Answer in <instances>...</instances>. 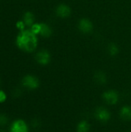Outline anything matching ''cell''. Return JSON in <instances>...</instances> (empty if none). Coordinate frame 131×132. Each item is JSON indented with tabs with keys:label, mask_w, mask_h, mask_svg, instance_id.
Returning <instances> with one entry per match:
<instances>
[{
	"label": "cell",
	"mask_w": 131,
	"mask_h": 132,
	"mask_svg": "<svg viewBox=\"0 0 131 132\" xmlns=\"http://www.w3.org/2000/svg\"><path fill=\"white\" fill-rule=\"evenodd\" d=\"M31 31L32 32H34L36 35L39 34L40 32V23H34L32 26H31Z\"/></svg>",
	"instance_id": "cell-15"
},
{
	"label": "cell",
	"mask_w": 131,
	"mask_h": 132,
	"mask_svg": "<svg viewBox=\"0 0 131 132\" xmlns=\"http://www.w3.org/2000/svg\"><path fill=\"white\" fill-rule=\"evenodd\" d=\"M6 100V94L4 91L0 90V103H3Z\"/></svg>",
	"instance_id": "cell-18"
},
{
	"label": "cell",
	"mask_w": 131,
	"mask_h": 132,
	"mask_svg": "<svg viewBox=\"0 0 131 132\" xmlns=\"http://www.w3.org/2000/svg\"><path fill=\"white\" fill-rule=\"evenodd\" d=\"M108 53L110 56H117L119 53V47L118 46L114 43H111L109 46H108Z\"/></svg>",
	"instance_id": "cell-14"
},
{
	"label": "cell",
	"mask_w": 131,
	"mask_h": 132,
	"mask_svg": "<svg viewBox=\"0 0 131 132\" xmlns=\"http://www.w3.org/2000/svg\"><path fill=\"white\" fill-rule=\"evenodd\" d=\"M120 115L122 120L129 121H131V107L130 106H124L121 108Z\"/></svg>",
	"instance_id": "cell-9"
},
{
	"label": "cell",
	"mask_w": 131,
	"mask_h": 132,
	"mask_svg": "<svg viewBox=\"0 0 131 132\" xmlns=\"http://www.w3.org/2000/svg\"><path fill=\"white\" fill-rule=\"evenodd\" d=\"M22 85L29 90H36L39 86V81L37 77L32 75H26L22 80Z\"/></svg>",
	"instance_id": "cell-2"
},
{
	"label": "cell",
	"mask_w": 131,
	"mask_h": 132,
	"mask_svg": "<svg viewBox=\"0 0 131 132\" xmlns=\"http://www.w3.org/2000/svg\"><path fill=\"white\" fill-rule=\"evenodd\" d=\"M36 60L38 63L41 65H47L51 60L50 54L46 50H41L36 55Z\"/></svg>",
	"instance_id": "cell-7"
},
{
	"label": "cell",
	"mask_w": 131,
	"mask_h": 132,
	"mask_svg": "<svg viewBox=\"0 0 131 132\" xmlns=\"http://www.w3.org/2000/svg\"><path fill=\"white\" fill-rule=\"evenodd\" d=\"M95 116H96V118L99 121H103V122L108 121L110 119V117H111L110 111L107 109H106L105 108H103V107L98 108L96 110V111H95Z\"/></svg>",
	"instance_id": "cell-6"
},
{
	"label": "cell",
	"mask_w": 131,
	"mask_h": 132,
	"mask_svg": "<svg viewBox=\"0 0 131 132\" xmlns=\"http://www.w3.org/2000/svg\"><path fill=\"white\" fill-rule=\"evenodd\" d=\"M15 43L21 50L26 53H32L37 47L38 39L31 29H24L18 34Z\"/></svg>",
	"instance_id": "cell-1"
},
{
	"label": "cell",
	"mask_w": 131,
	"mask_h": 132,
	"mask_svg": "<svg viewBox=\"0 0 131 132\" xmlns=\"http://www.w3.org/2000/svg\"><path fill=\"white\" fill-rule=\"evenodd\" d=\"M8 121V117L4 114H0V126L2 127L6 125Z\"/></svg>",
	"instance_id": "cell-16"
},
{
	"label": "cell",
	"mask_w": 131,
	"mask_h": 132,
	"mask_svg": "<svg viewBox=\"0 0 131 132\" xmlns=\"http://www.w3.org/2000/svg\"><path fill=\"white\" fill-rule=\"evenodd\" d=\"M94 80L98 84H104L107 82V76L102 71H97L94 74Z\"/></svg>",
	"instance_id": "cell-12"
},
{
	"label": "cell",
	"mask_w": 131,
	"mask_h": 132,
	"mask_svg": "<svg viewBox=\"0 0 131 132\" xmlns=\"http://www.w3.org/2000/svg\"><path fill=\"white\" fill-rule=\"evenodd\" d=\"M0 132H4V131H0Z\"/></svg>",
	"instance_id": "cell-19"
},
{
	"label": "cell",
	"mask_w": 131,
	"mask_h": 132,
	"mask_svg": "<svg viewBox=\"0 0 131 132\" xmlns=\"http://www.w3.org/2000/svg\"><path fill=\"white\" fill-rule=\"evenodd\" d=\"M25 26H26L25 25V23H24L23 21H18V22H16V27H17V29H18L19 30H20V31L24 30Z\"/></svg>",
	"instance_id": "cell-17"
},
{
	"label": "cell",
	"mask_w": 131,
	"mask_h": 132,
	"mask_svg": "<svg viewBox=\"0 0 131 132\" xmlns=\"http://www.w3.org/2000/svg\"><path fill=\"white\" fill-rule=\"evenodd\" d=\"M78 29L81 32L87 34L90 33L93 31V25L90 19L86 18H83L78 22Z\"/></svg>",
	"instance_id": "cell-3"
},
{
	"label": "cell",
	"mask_w": 131,
	"mask_h": 132,
	"mask_svg": "<svg viewBox=\"0 0 131 132\" xmlns=\"http://www.w3.org/2000/svg\"><path fill=\"white\" fill-rule=\"evenodd\" d=\"M56 13L60 18H66L69 16L71 13V9L69 5L66 4H60L57 6L56 9Z\"/></svg>",
	"instance_id": "cell-8"
},
{
	"label": "cell",
	"mask_w": 131,
	"mask_h": 132,
	"mask_svg": "<svg viewBox=\"0 0 131 132\" xmlns=\"http://www.w3.org/2000/svg\"><path fill=\"white\" fill-rule=\"evenodd\" d=\"M10 132H29V128L23 120L19 119L12 123Z\"/></svg>",
	"instance_id": "cell-5"
},
{
	"label": "cell",
	"mask_w": 131,
	"mask_h": 132,
	"mask_svg": "<svg viewBox=\"0 0 131 132\" xmlns=\"http://www.w3.org/2000/svg\"><path fill=\"white\" fill-rule=\"evenodd\" d=\"M90 125L86 121H81L77 125V132H89Z\"/></svg>",
	"instance_id": "cell-13"
},
{
	"label": "cell",
	"mask_w": 131,
	"mask_h": 132,
	"mask_svg": "<svg viewBox=\"0 0 131 132\" xmlns=\"http://www.w3.org/2000/svg\"><path fill=\"white\" fill-rule=\"evenodd\" d=\"M52 29L46 23H40V32L39 35H41L43 37L48 38L52 35Z\"/></svg>",
	"instance_id": "cell-10"
},
{
	"label": "cell",
	"mask_w": 131,
	"mask_h": 132,
	"mask_svg": "<svg viewBox=\"0 0 131 132\" xmlns=\"http://www.w3.org/2000/svg\"><path fill=\"white\" fill-rule=\"evenodd\" d=\"M35 16L31 12H26L23 15V22L26 26L31 27L34 24Z\"/></svg>",
	"instance_id": "cell-11"
},
{
	"label": "cell",
	"mask_w": 131,
	"mask_h": 132,
	"mask_svg": "<svg viewBox=\"0 0 131 132\" xmlns=\"http://www.w3.org/2000/svg\"><path fill=\"white\" fill-rule=\"evenodd\" d=\"M103 98L108 104L114 105L118 102L119 95L117 91H115L113 90H109L103 93Z\"/></svg>",
	"instance_id": "cell-4"
}]
</instances>
